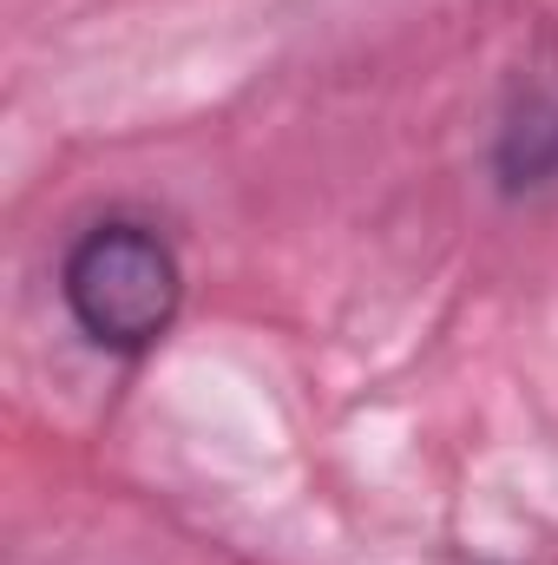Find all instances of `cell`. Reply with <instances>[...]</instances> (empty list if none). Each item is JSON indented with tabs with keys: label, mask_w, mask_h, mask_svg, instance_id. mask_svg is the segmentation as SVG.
<instances>
[{
	"label": "cell",
	"mask_w": 558,
	"mask_h": 565,
	"mask_svg": "<svg viewBox=\"0 0 558 565\" xmlns=\"http://www.w3.org/2000/svg\"><path fill=\"white\" fill-rule=\"evenodd\" d=\"M493 171H500L506 191H539V184L558 178V93H526L506 113Z\"/></svg>",
	"instance_id": "cell-2"
},
{
	"label": "cell",
	"mask_w": 558,
	"mask_h": 565,
	"mask_svg": "<svg viewBox=\"0 0 558 565\" xmlns=\"http://www.w3.org/2000/svg\"><path fill=\"white\" fill-rule=\"evenodd\" d=\"M60 296L93 349L144 355L178 322L184 270H178V250L151 224L106 217V224L73 237V250L60 264Z\"/></svg>",
	"instance_id": "cell-1"
}]
</instances>
